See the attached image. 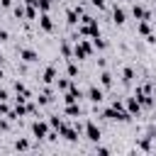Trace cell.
I'll return each mask as SVG.
<instances>
[{"instance_id":"d6a6232c","label":"cell","mask_w":156,"mask_h":156,"mask_svg":"<svg viewBox=\"0 0 156 156\" xmlns=\"http://www.w3.org/2000/svg\"><path fill=\"white\" fill-rule=\"evenodd\" d=\"M0 15H2V5H0Z\"/></svg>"},{"instance_id":"8992f818","label":"cell","mask_w":156,"mask_h":156,"mask_svg":"<svg viewBox=\"0 0 156 156\" xmlns=\"http://www.w3.org/2000/svg\"><path fill=\"white\" fill-rule=\"evenodd\" d=\"M85 136H88L90 141H100V129H98L93 122H88V124H85Z\"/></svg>"},{"instance_id":"484cf974","label":"cell","mask_w":156,"mask_h":156,"mask_svg":"<svg viewBox=\"0 0 156 156\" xmlns=\"http://www.w3.org/2000/svg\"><path fill=\"white\" fill-rule=\"evenodd\" d=\"M15 149H29V144L22 139V141H17V144H15Z\"/></svg>"},{"instance_id":"7402d4cb","label":"cell","mask_w":156,"mask_h":156,"mask_svg":"<svg viewBox=\"0 0 156 156\" xmlns=\"http://www.w3.org/2000/svg\"><path fill=\"white\" fill-rule=\"evenodd\" d=\"M37 7H41V12H49V7H51V0H37Z\"/></svg>"},{"instance_id":"7c38bea8","label":"cell","mask_w":156,"mask_h":156,"mask_svg":"<svg viewBox=\"0 0 156 156\" xmlns=\"http://www.w3.org/2000/svg\"><path fill=\"white\" fill-rule=\"evenodd\" d=\"M41 80H44V83H54V80H56V68H54V66H49V68L44 71Z\"/></svg>"},{"instance_id":"1f68e13d","label":"cell","mask_w":156,"mask_h":156,"mask_svg":"<svg viewBox=\"0 0 156 156\" xmlns=\"http://www.w3.org/2000/svg\"><path fill=\"white\" fill-rule=\"evenodd\" d=\"M154 95H156V85H154Z\"/></svg>"},{"instance_id":"f1b7e54d","label":"cell","mask_w":156,"mask_h":156,"mask_svg":"<svg viewBox=\"0 0 156 156\" xmlns=\"http://www.w3.org/2000/svg\"><path fill=\"white\" fill-rule=\"evenodd\" d=\"M0 5H2V7H10V5H12V0H0Z\"/></svg>"},{"instance_id":"277c9868","label":"cell","mask_w":156,"mask_h":156,"mask_svg":"<svg viewBox=\"0 0 156 156\" xmlns=\"http://www.w3.org/2000/svg\"><path fill=\"white\" fill-rule=\"evenodd\" d=\"M17 54H20V58H22V61H27V63L39 61V56H37V51H34V49H17Z\"/></svg>"},{"instance_id":"f546056e","label":"cell","mask_w":156,"mask_h":156,"mask_svg":"<svg viewBox=\"0 0 156 156\" xmlns=\"http://www.w3.org/2000/svg\"><path fill=\"white\" fill-rule=\"evenodd\" d=\"M24 2H27V5H37V0H24Z\"/></svg>"},{"instance_id":"ba28073f","label":"cell","mask_w":156,"mask_h":156,"mask_svg":"<svg viewBox=\"0 0 156 156\" xmlns=\"http://www.w3.org/2000/svg\"><path fill=\"white\" fill-rule=\"evenodd\" d=\"M124 20H127V15H124V10L115 5V7H112V22H115V24H124Z\"/></svg>"},{"instance_id":"d4e9b609","label":"cell","mask_w":156,"mask_h":156,"mask_svg":"<svg viewBox=\"0 0 156 156\" xmlns=\"http://www.w3.org/2000/svg\"><path fill=\"white\" fill-rule=\"evenodd\" d=\"M7 112H10V107L5 105V100H0V115H7Z\"/></svg>"},{"instance_id":"5b68a950","label":"cell","mask_w":156,"mask_h":156,"mask_svg":"<svg viewBox=\"0 0 156 156\" xmlns=\"http://www.w3.org/2000/svg\"><path fill=\"white\" fill-rule=\"evenodd\" d=\"M88 100H93V102H102V100H105V93H102V88H98V85H90V88H88Z\"/></svg>"},{"instance_id":"4dcf8cb0","label":"cell","mask_w":156,"mask_h":156,"mask_svg":"<svg viewBox=\"0 0 156 156\" xmlns=\"http://www.w3.org/2000/svg\"><path fill=\"white\" fill-rule=\"evenodd\" d=\"M2 61H5V58H2V54H0V66H2Z\"/></svg>"},{"instance_id":"603a6c76","label":"cell","mask_w":156,"mask_h":156,"mask_svg":"<svg viewBox=\"0 0 156 156\" xmlns=\"http://www.w3.org/2000/svg\"><path fill=\"white\" fill-rule=\"evenodd\" d=\"M24 17H27V20H34V17H37V10H34V5H29V7H27Z\"/></svg>"},{"instance_id":"52a82bcc","label":"cell","mask_w":156,"mask_h":156,"mask_svg":"<svg viewBox=\"0 0 156 156\" xmlns=\"http://www.w3.org/2000/svg\"><path fill=\"white\" fill-rule=\"evenodd\" d=\"M132 15H134L136 20H149V22H151L149 10H146V7H141V5H134V7H132Z\"/></svg>"},{"instance_id":"83f0119b","label":"cell","mask_w":156,"mask_h":156,"mask_svg":"<svg viewBox=\"0 0 156 156\" xmlns=\"http://www.w3.org/2000/svg\"><path fill=\"white\" fill-rule=\"evenodd\" d=\"M10 95H7V90H0V100H7Z\"/></svg>"},{"instance_id":"2e32d148","label":"cell","mask_w":156,"mask_h":156,"mask_svg":"<svg viewBox=\"0 0 156 156\" xmlns=\"http://www.w3.org/2000/svg\"><path fill=\"white\" fill-rule=\"evenodd\" d=\"M122 80H124V83H132V80H134V68L127 66V68L122 71Z\"/></svg>"},{"instance_id":"9a60e30c","label":"cell","mask_w":156,"mask_h":156,"mask_svg":"<svg viewBox=\"0 0 156 156\" xmlns=\"http://www.w3.org/2000/svg\"><path fill=\"white\" fill-rule=\"evenodd\" d=\"M100 85H102V88H110V85H112V73H110V71H102V73H100Z\"/></svg>"},{"instance_id":"30bf717a","label":"cell","mask_w":156,"mask_h":156,"mask_svg":"<svg viewBox=\"0 0 156 156\" xmlns=\"http://www.w3.org/2000/svg\"><path fill=\"white\" fill-rule=\"evenodd\" d=\"M58 132H61V134H63V136H66L68 141H76V139H78V132H80V129H73V127H66V124H63V127H61Z\"/></svg>"},{"instance_id":"e0dca14e","label":"cell","mask_w":156,"mask_h":156,"mask_svg":"<svg viewBox=\"0 0 156 156\" xmlns=\"http://www.w3.org/2000/svg\"><path fill=\"white\" fill-rule=\"evenodd\" d=\"M56 88H58V90H63V93H66V90H68V88H71V80H68V78H58V80H56Z\"/></svg>"},{"instance_id":"8fae6325","label":"cell","mask_w":156,"mask_h":156,"mask_svg":"<svg viewBox=\"0 0 156 156\" xmlns=\"http://www.w3.org/2000/svg\"><path fill=\"white\" fill-rule=\"evenodd\" d=\"M39 24H41V29H44V32H51V29H54V22H51L49 12H44V15L39 17Z\"/></svg>"},{"instance_id":"836d02e7","label":"cell","mask_w":156,"mask_h":156,"mask_svg":"<svg viewBox=\"0 0 156 156\" xmlns=\"http://www.w3.org/2000/svg\"><path fill=\"white\" fill-rule=\"evenodd\" d=\"M0 78H2V68H0Z\"/></svg>"},{"instance_id":"ac0fdd59","label":"cell","mask_w":156,"mask_h":156,"mask_svg":"<svg viewBox=\"0 0 156 156\" xmlns=\"http://www.w3.org/2000/svg\"><path fill=\"white\" fill-rule=\"evenodd\" d=\"M61 54H63L66 58H73V51H71V46H68V41H61Z\"/></svg>"},{"instance_id":"ffe728a7","label":"cell","mask_w":156,"mask_h":156,"mask_svg":"<svg viewBox=\"0 0 156 156\" xmlns=\"http://www.w3.org/2000/svg\"><path fill=\"white\" fill-rule=\"evenodd\" d=\"M12 12H15V17H20V20H22L27 10H24V5H15V7H12Z\"/></svg>"},{"instance_id":"6da1fadb","label":"cell","mask_w":156,"mask_h":156,"mask_svg":"<svg viewBox=\"0 0 156 156\" xmlns=\"http://www.w3.org/2000/svg\"><path fill=\"white\" fill-rule=\"evenodd\" d=\"M90 54H93V46H90L88 41L78 39V41H76V51H73V56H78V58H88Z\"/></svg>"},{"instance_id":"3957f363","label":"cell","mask_w":156,"mask_h":156,"mask_svg":"<svg viewBox=\"0 0 156 156\" xmlns=\"http://www.w3.org/2000/svg\"><path fill=\"white\" fill-rule=\"evenodd\" d=\"M46 132H49V124H46V122H34V124H32V134H34L37 139H46V136H49Z\"/></svg>"},{"instance_id":"d6986e66","label":"cell","mask_w":156,"mask_h":156,"mask_svg":"<svg viewBox=\"0 0 156 156\" xmlns=\"http://www.w3.org/2000/svg\"><path fill=\"white\" fill-rule=\"evenodd\" d=\"M49 127H51V129H61V127H63V122H61V119H58V117L54 115V117L49 119Z\"/></svg>"},{"instance_id":"44dd1931","label":"cell","mask_w":156,"mask_h":156,"mask_svg":"<svg viewBox=\"0 0 156 156\" xmlns=\"http://www.w3.org/2000/svg\"><path fill=\"white\" fill-rule=\"evenodd\" d=\"M93 44H95L98 49H105V46H107V41H105V39L100 37V34H98V37H93Z\"/></svg>"},{"instance_id":"7a4b0ae2","label":"cell","mask_w":156,"mask_h":156,"mask_svg":"<svg viewBox=\"0 0 156 156\" xmlns=\"http://www.w3.org/2000/svg\"><path fill=\"white\" fill-rule=\"evenodd\" d=\"M80 98H83V90H80V88H76V85L71 83V88L66 90V95H63V100H66V102H78Z\"/></svg>"},{"instance_id":"cb8c5ba5","label":"cell","mask_w":156,"mask_h":156,"mask_svg":"<svg viewBox=\"0 0 156 156\" xmlns=\"http://www.w3.org/2000/svg\"><path fill=\"white\" fill-rule=\"evenodd\" d=\"M68 76H71V78L78 76V66H76V63H68Z\"/></svg>"},{"instance_id":"9c48e42d","label":"cell","mask_w":156,"mask_h":156,"mask_svg":"<svg viewBox=\"0 0 156 156\" xmlns=\"http://www.w3.org/2000/svg\"><path fill=\"white\" fill-rule=\"evenodd\" d=\"M127 110H129V115H139V112H141V102L136 100V95L127 100Z\"/></svg>"},{"instance_id":"e575fe53","label":"cell","mask_w":156,"mask_h":156,"mask_svg":"<svg viewBox=\"0 0 156 156\" xmlns=\"http://www.w3.org/2000/svg\"><path fill=\"white\" fill-rule=\"evenodd\" d=\"M0 41H2V39H0Z\"/></svg>"},{"instance_id":"5bb4252c","label":"cell","mask_w":156,"mask_h":156,"mask_svg":"<svg viewBox=\"0 0 156 156\" xmlns=\"http://www.w3.org/2000/svg\"><path fill=\"white\" fill-rule=\"evenodd\" d=\"M139 34H144V37H149L151 34V24H149V20H139Z\"/></svg>"},{"instance_id":"4316f807","label":"cell","mask_w":156,"mask_h":156,"mask_svg":"<svg viewBox=\"0 0 156 156\" xmlns=\"http://www.w3.org/2000/svg\"><path fill=\"white\" fill-rule=\"evenodd\" d=\"M90 2H93L95 7H105V0H90Z\"/></svg>"},{"instance_id":"4fadbf2b","label":"cell","mask_w":156,"mask_h":156,"mask_svg":"<svg viewBox=\"0 0 156 156\" xmlns=\"http://www.w3.org/2000/svg\"><path fill=\"white\" fill-rule=\"evenodd\" d=\"M78 15H80L78 7H71V10L66 12V22H68V24H76V22H78Z\"/></svg>"}]
</instances>
